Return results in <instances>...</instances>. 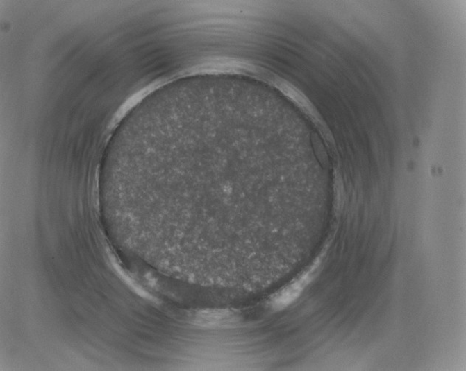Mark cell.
Returning a JSON list of instances; mask_svg holds the SVG:
<instances>
[{"label":"cell","instance_id":"6da1fadb","mask_svg":"<svg viewBox=\"0 0 466 371\" xmlns=\"http://www.w3.org/2000/svg\"><path fill=\"white\" fill-rule=\"evenodd\" d=\"M308 281L307 276L301 277L285 286L272 297V307L274 309H282L290 305L301 295Z\"/></svg>","mask_w":466,"mask_h":371}]
</instances>
